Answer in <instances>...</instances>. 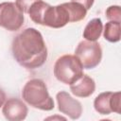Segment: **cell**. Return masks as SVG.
Instances as JSON below:
<instances>
[{"instance_id": "6da1fadb", "label": "cell", "mask_w": 121, "mask_h": 121, "mask_svg": "<svg viewBox=\"0 0 121 121\" xmlns=\"http://www.w3.org/2000/svg\"><path fill=\"white\" fill-rule=\"evenodd\" d=\"M11 53L18 64L29 70L43 66L48 56L43 37L34 27L24 29L13 39Z\"/></svg>"}, {"instance_id": "4fadbf2b", "label": "cell", "mask_w": 121, "mask_h": 121, "mask_svg": "<svg viewBox=\"0 0 121 121\" xmlns=\"http://www.w3.org/2000/svg\"><path fill=\"white\" fill-rule=\"evenodd\" d=\"M103 36L105 40L110 43H117L121 38V25L120 22L108 21L104 26Z\"/></svg>"}, {"instance_id": "7c38bea8", "label": "cell", "mask_w": 121, "mask_h": 121, "mask_svg": "<svg viewBox=\"0 0 121 121\" xmlns=\"http://www.w3.org/2000/svg\"><path fill=\"white\" fill-rule=\"evenodd\" d=\"M63 5H64V7L66 8V9L69 13L70 23L79 22V21L83 20L86 17L87 9L81 4L70 1V2H67V3H63Z\"/></svg>"}, {"instance_id": "8992f818", "label": "cell", "mask_w": 121, "mask_h": 121, "mask_svg": "<svg viewBox=\"0 0 121 121\" xmlns=\"http://www.w3.org/2000/svg\"><path fill=\"white\" fill-rule=\"evenodd\" d=\"M24 12L13 2L0 3V26L9 31H17L24 25Z\"/></svg>"}, {"instance_id": "3957f363", "label": "cell", "mask_w": 121, "mask_h": 121, "mask_svg": "<svg viewBox=\"0 0 121 121\" xmlns=\"http://www.w3.org/2000/svg\"><path fill=\"white\" fill-rule=\"evenodd\" d=\"M22 97L26 103L35 109L51 111L55 107L45 82L40 78H32L26 81L22 90Z\"/></svg>"}, {"instance_id": "277c9868", "label": "cell", "mask_w": 121, "mask_h": 121, "mask_svg": "<svg viewBox=\"0 0 121 121\" xmlns=\"http://www.w3.org/2000/svg\"><path fill=\"white\" fill-rule=\"evenodd\" d=\"M53 72L60 82L71 85L83 75V66L75 55L66 54L57 59Z\"/></svg>"}, {"instance_id": "ba28073f", "label": "cell", "mask_w": 121, "mask_h": 121, "mask_svg": "<svg viewBox=\"0 0 121 121\" xmlns=\"http://www.w3.org/2000/svg\"><path fill=\"white\" fill-rule=\"evenodd\" d=\"M57 104L59 111L67 115L72 120L78 119L82 114V105L81 103L76 99L73 98L67 92L65 91H60L56 95Z\"/></svg>"}, {"instance_id": "9a60e30c", "label": "cell", "mask_w": 121, "mask_h": 121, "mask_svg": "<svg viewBox=\"0 0 121 121\" xmlns=\"http://www.w3.org/2000/svg\"><path fill=\"white\" fill-rule=\"evenodd\" d=\"M37 1L40 0H15V4L21 11H23L24 13H27L31 5Z\"/></svg>"}, {"instance_id": "30bf717a", "label": "cell", "mask_w": 121, "mask_h": 121, "mask_svg": "<svg viewBox=\"0 0 121 121\" xmlns=\"http://www.w3.org/2000/svg\"><path fill=\"white\" fill-rule=\"evenodd\" d=\"M70 91L78 97H89L95 91V82L91 77L83 74L78 80L70 85Z\"/></svg>"}, {"instance_id": "2e32d148", "label": "cell", "mask_w": 121, "mask_h": 121, "mask_svg": "<svg viewBox=\"0 0 121 121\" xmlns=\"http://www.w3.org/2000/svg\"><path fill=\"white\" fill-rule=\"evenodd\" d=\"M71 1L81 4L87 10L92 8V6L94 5V2H95V0H71Z\"/></svg>"}, {"instance_id": "9c48e42d", "label": "cell", "mask_w": 121, "mask_h": 121, "mask_svg": "<svg viewBox=\"0 0 121 121\" xmlns=\"http://www.w3.org/2000/svg\"><path fill=\"white\" fill-rule=\"evenodd\" d=\"M28 112L27 106L23 100L10 97L2 106V113L9 121H22L26 119Z\"/></svg>"}, {"instance_id": "7a4b0ae2", "label": "cell", "mask_w": 121, "mask_h": 121, "mask_svg": "<svg viewBox=\"0 0 121 121\" xmlns=\"http://www.w3.org/2000/svg\"><path fill=\"white\" fill-rule=\"evenodd\" d=\"M27 14L35 24L52 28H60L70 23L69 13L63 3L51 6L40 0L31 5Z\"/></svg>"}, {"instance_id": "5b68a950", "label": "cell", "mask_w": 121, "mask_h": 121, "mask_svg": "<svg viewBox=\"0 0 121 121\" xmlns=\"http://www.w3.org/2000/svg\"><path fill=\"white\" fill-rule=\"evenodd\" d=\"M75 56L80 60L83 69H93L102 60V48L97 42L84 40L78 43Z\"/></svg>"}, {"instance_id": "5bb4252c", "label": "cell", "mask_w": 121, "mask_h": 121, "mask_svg": "<svg viewBox=\"0 0 121 121\" xmlns=\"http://www.w3.org/2000/svg\"><path fill=\"white\" fill-rule=\"evenodd\" d=\"M106 18L109 21H116V22H121V9L120 6H110L107 8L106 11Z\"/></svg>"}, {"instance_id": "e0dca14e", "label": "cell", "mask_w": 121, "mask_h": 121, "mask_svg": "<svg viewBox=\"0 0 121 121\" xmlns=\"http://www.w3.org/2000/svg\"><path fill=\"white\" fill-rule=\"evenodd\" d=\"M6 94H5V92L3 91V89H1L0 88V108L4 105V103H5V101H6Z\"/></svg>"}, {"instance_id": "8fae6325", "label": "cell", "mask_w": 121, "mask_h": 121, "mask_svg": "<svg viewBox=\"0 0 121 121\" xmlns=\"http://www.w3.org/2000/svg\"><path fill=\"white\" fill-rule=\"evenodd\" d=\"M103 31V24L100 18H94L88 22L83 30V38L87 41L96 42Z\"/></svg>"}, {"instance_id": "52a82bcc", "label": "cell", "mask_w": 121, "mask_h": 121, "mask_svg": "<svg viewBox=\"0 0 121 121\" xmlns=\"http://www.w3.org/2000/svg\"><path fill=\"white\" fill-rule=\"evenodd\" d=\"M121 93L120 92H104L99 94L94 101V108L99 113L108 115L112 112L121 113Z\"/></svg>"}]
</instances>
